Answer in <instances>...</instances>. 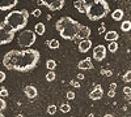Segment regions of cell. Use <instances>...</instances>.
Returning <instances> with one entry per match:
<instances>
[{
    "label": "cell",
    "mask_w": 131,
    "mask_h": 117,
    "mask_svg": "<svg viewBox=\"0 0 131 117\" xmlns=\"http://www.w3.org/2000/svg\"><path fill=\"white\" fill-rule=\"evenodd\" d=\"M104 96V90L101 85H96L94 89L89 92V99L91 100H100Z\"/></svg>",
    "instance_id": "obj_9"
},
{
    "label": "cell",
    "mask_w": 131,
    "mask_h": 117,
    "mask_svg": "<svg viewBox=\"0 0 131 117\" xmlns=\"http://www.w3.org/2000/svg\"><path fill=\"white\" fill-rule=\"evenodd\" d=\"M107 96H109V98H114V96H115V91H114V90H109Z\"/></svg>",
    "instance_id": "obj_35"
},
{
    "label": "cell",
    "mask_w": 131,
    "mask_h": 117,
    "mask_svg": "<svg viewBox=\"0 0 131 117\" xmlns=\"http://www.w3.org/2000/svg\"><path fill=\"white\" fill-rule=\"evenodd\" d=\"M15 35H16V31L12 27H9L4 22L0 25V46L10 43L15 39Z\"/></svg>",
    "instance_id": "obj_6"
},
{
    "label": "cell",
    "mask_w": 131,
    "mask_h": 117,
    "mask_svg": "<svg viewBox=\"0 0 131 117\" xmlns=\"http://www.w3.org/2000/svg\"><path fill=\"white\" fill-rule=\"evenodd\" d=\"M5 78H7V77H5V73H4L3 70H0V82H4Z\"/></svg>",
    "instance_id": "obj_34"
},
{
    "label": "cell",
    "mask_w": 131,
    "mask_h": 117,
    "mask_svg": "<svg viewBox=\"0 0 131 117\" xmlns=\"http://www.w3.org/2000/svg\"><path fill=\"white\" fill-rule=\"evenodd\" d=\"M104 38H105V40H107L109 43H110V42H117V40H118V38H119V35H118L117 31L112 30V31H106Z\"/></svg>",
    "instance_id": "obj_15"
},
{
    "label": "cell",
    "mask_w": 131,
    "mask_h": 117,
    "mask_svg": "<svg viewBox=\"0 0 131 117\" xmlns=\"http://www.w3.org/2000/svg\"><path fill=\"white\" fill-rule=\"evenodd\" d=\"M45 31H46V27H45V25H43L42 22H38V24L34 25V34L43 35V34H45Z\"/></svg>",
    "instance_id": "obj_17"
},
{
    "label": "cell",
    "mask_w": 131,
    "mask_h": 117,
    "mask_svg": "<svg viewBox=\"0 0 131 117\" xmlns=\"http://www.w3.org/2000/svg\"><path fill=\"white\" fill-rule=\"evenodd\" d=\"M109 12H110V7L106 0L85 2V14L91 21H98L101 18H105Z\"/></svg>",
    "instance_id": "obj_3"
},
{
    "label": "cell",
    "mask_w": 131,
    "mask_h": 117,
    "mask_svg": "<svg viewBox=\"0 0 131 117\" xmlns=\"http://www.w3.org/2000/svg\"><path fill=\"white\" fill-rule=\"evenodd\" d=\"M89 37H91V29L88 26L83 25L80 27V30H79L78 35H76V39H79L81 42V40H85V39H89Z\"/></svg>",
    "instance_id": "obj_10"
},
{
    "label": "cell",
    "mask_w": 131,
    "mask_h": 117,
    "mask_svg": "<svg viewBox=\"0 0 131 117\" xmlns=\"http://www.w3.org/2000/svg\"><path fill=\"white\" fill-rule=\"evenodd\" d=\"M123 82H126V83H128V82H131V70H127L126 73H125V76H123Z\"/></svg>",
    "instance_id": "obj_26"
},
{
    "label": "cell",
    "mask_w": 131,
    "mask_h": 117,
    "mask_svg": "<svg viewBox=\"0 0 131 117\" xmlns=\"http://www.w3.org/2000/svg\"><path fill=\"white\" fill-rule=\"evenodd\" d=\"M29 22V12L28 9H21V10H12L9 12L5 18L4 24H7L9 27H12L15 31L24 30L25 26Z\"/></svg>",
    "instance_id": "obj_4"
},
{
    "label": "cell",
    "mask_w": 131,
    "mask_h": 117,
    "mask_svg": "<svg viewBox=\"0 0 131 117\" xmlns=\"http://www.w3.org/2000/svg\"><path fill=\"white\" fill-rule=\"evenodd\" d=\"M121 30L123 33H127V31L131 30V21L126 20V21H122V25H121Z\"/></svg>",
    "instance_id": "obj_19"
},
{
    "label": "cell",
    "mask_w": 131,
    "mask_h": 117,
    "mask_svg": "<svg viewBox=\"0 0 131 117\" xmlns=\"http://www.w3.org/2000/svg\"><path fill=\"white\" fill-rule=\"evenodd\" d=\"M41 14H42L41 9H34V10H33V16H34V17H39Z\"/></svg>",
    "instance_id": "obj_33"
},
{
    "label": "cell",
    "mask_w": 131,
    "mask_h": 117,
    "mask_svg": "<svg viewBox=\"0 0 131 117\" xmlns=\"http://www.w3.org/2000/svg\"><path fill=\"white\" fill-rule=\"evenodd\" d=\"M73 7L78 9L80 13H85V0H76L73 3Z\"/></svg>",
    "instance_id": "obj_18"
},
{
    "label": "cell",
    "mask_w": 131,
    "mask_h": 117,
    "mask_svg": "<svg viewBox=\"0 0 131 117\" xmlns=\"http://www.w3.org/2000/svg\"><path fill=\"white\" fill-rule=\"evenodd\" d=\"M0 117H5V116H3V114H2V116H0Z\"/></svg>",
    "instance_id": "obj_41"
},
{
    "label": "cell",
    "mask_w": 131,
    "mask_h": 117,
    "mask_svg": "<svg viewBox=\"0 0 131 117\" xmlns=\"http://www.w3.org/2000/svg\"><path fill=\"white\" fill-rule=\"evenodd\" d=\"M17 0H0V10H9L17 5Z\"/></svg>",
    "instance_id": "obj_12"
},
{
    "label": "cell",
    "mask_w": 131,
    "mask_h": 117,
    "mask_svg": "<svg viewBox=\"0 0 131 117\" xmlns=\"http://www.w3.org/2000/svg\"><path fill=\"white\" fill-rule=\"evenodd\" d=\"M101 74H102V76H105V77H112L113 72L112 70H106V69H101Z\"/></svg>",
    "instance_id": "obj_28"
},
{
    "label": "cell",
    "mask_w": 131,
    "mask_h": 117,
    "mask_svg": "<svg viewBox=\"0 0 131 117\" xmlns=\"http://www.w3.org/2000/svg\"><path fill=\"white\" fill-rule=\"evenodd\" d=\"M93 44H92V40L91 39H85V40H81L80 43H79V52H81V54H86L89 49H91V47H92Z\"/></svg>",
    "instance_id": "obj_13"
},
{
    "label": "cell",
    "mask_w": 131,
    "mask_h": 117,
    "mask_svg": "<svg viewBox=\"0 0 131 117\" xmlns=\"http://www.w3.org/2000/svg\"><path fill=\"white\" fill-rule=\"evenodd\" d=\"M115 87H117V83H115V82L110 83V90H114V91H115Z\"/></svg>",
    "instance_id": "obj_37"
},
{
    "label": "cell",
    "mask_w": 131,
    "mask_h": 117,
    "mask_svg": "<svg viewBox=\"0 0 131 117\" xmlns=\"http://www.w3.org/2000/svg\"><path fill=\"white\" fill-rule=\"evenodd\" d=\"M24 92H25L28 99H36L37 95H38V90L33 86V85H28V86H25Z\"/></svg>",
    "instance_id": "obj_11"
},
{
    "label": "cell",
    "mask_w": 131,
    "mask_h": 117,
    "mask_svg": "<svg viewBox=\"0 0 131 117\" xmlns=\"http://www.w3.org/2000/svg\"><path fill=\"white\" fill-rule=\"evenodd\" d=\"M57 111H58V108H57V105H54V104H51V105H49V107H47V113L51 114V116L55 114Z\"/></svg>",
    "instance_id": "obj_25"
},
{
    "label": "cell",
    "mask_w": 131,
    "mask_h": 117,
    "mask_svg": "<svg viewBox=\"0 0 131 117\" xmlns=\"http://www.w3.org/2000/svg\"><path fill=\"white\" fill-rule=\"evenodd\" d=\"M60 112H63V113H67V112H70L71 111V105L70 104H67V103H64V104H62L60 105Z\"/></svg>",
    "instance_id": "obj_24"
},
{
    "label": "cell",
    "mask_w": 131,
    "mask_h": 117,
    "mask_svg": "<svg viewBox=\"0 0 131 117\" xmlns=\"http://www.w3.org/2000/svg\"><path fill=\"white\" fill-rule=\"evenodd\" d=\"M107 49L110 51L112 54L117 52V49H118V43H117V42H110V43H109V46H107Z\"/></svg>",
    "instance_id": "obj_22"
},
{
    "label": "cell",
    "mask_w": 131,
    "mask_h": 117,
    "mask_svg": "<svg viewBox=\"0 0 131 117\" xmlns=\"http://www.w3.org/2000/svg\"><path fill=\"white\" fill-rule=\"evenodd\" d=\"M46 68H47L50 72H54V69L57 68V61H55V60H47V61H46Z\"/></svg>",
    "instance_id": "obj_21"
},
{
    "label": "cell",
    "mask_w": 131,
    "mask_h": 117,
    "mask_svg": "<svg viewBox=\"0 0 131 117\" xmlns=\"http://www.w3.org/2000/svg\"><path fill=\"white\" fill-rule=\"evenodd\" d=\"M47 44H49V48H50V49H57V48L60 47V43H59L58 39H51Z\"/></svg>",
    "instance_id": "obj_20"
},
{
    "label": "cell",
    "mask_w": 131,
    "mask_h": 117,
    "mask_svg": "<svg viewBox=\"0 0 131 117\" xmlns=\"http://www.w3.org/2000/svg\"><path fill=\"white\" fill-rule=\"evenodd\" d=\"M76 78L81 81V79H84V76H83V74H80V73H79V74H78V77H76Z\"/></svg>",
    "instance_id": "obj_38"
},
{
    "label": "cell",
    "mask_w": 131,
    "mask_h": 117,
    "mask_svg": "<svg viewBox=\"0 0 131 117\" xmlns=\"http://www.w3.org/2000/svg\"><path fill=\"white\" fill-rule=\"evenodd\" d=\"M70 85H71V86H73V87H76V89H80V82L75 81V79H72V81L70 82Z\"/></svg>",
    "instance_id": "obj_30"
},
{
    "label": "cell",
    "mask_w": 131,
    "mask_h": 117,
    "mask_svg": "<svg viewBox=\"0 0 131 117\" xmlns=\"http://www.w3.org/2000/svg\"><path fill=\"white\" fill-rule=\"evenodd\" d=\"M106 57V47L104 44H98L93 48V59L97 61H102Z\"/></svg>",
    "instance_id": "obj_8"
},
{
    "label": "cell",
    "mask_w": 131,
    "mask_h": 117,
    "mask_svg": "<svg viewBox=\"0 0 131 117\" xmlns=\"http://www.w3.org/2000/svg\"><path fill=\"white\" fill-rule=\"evenodd\" d=\"M72 117H75V116H72Z\"/></svg>",
    "instance_id": "obj_43"
},
{
    "label": "cell",
    "mask_w": 131,
    "mask_h": 117,
    "mask_svg": "<svg viewBox=\"0 0 131 117\" xmlns=\"http://www.w3.org/2000/svg\"><path fill=\"white\" fill-rule=\"evenodd\" d=\"M104 117H114V116H113V114H110V113H107V114H105Z\"/></svg>",
    "instance_id": "obj_39"
},
{
    "label": "cell",
    "mask_w": 131,
    "mask_h": 117,
    "mask_svg": "<svg viewBox=\"0 0 131 117\" xmlns=\"http://www.w3.org/2000/svg\"><path fill=\"white\" fill-rule=\"evenodd\" d=\"M123 16H125V13H123V10H122L121 8H117L114 12L112 13V18H113L114 21H122Z\"/></svg>",
    "instance_id": "obj_16"
},
{
    "label": "cell",
    "mask_w": 131,
    "mask_h": 117,
    "mask_svg": "<svg viewBox=\"0 0 131 117\" xmlns=\"http://www.w3.org/2000/svg\"><path fill=\"white\" fill-rule=\"evenodd\" d=\"M66 96H67V99H70V100H73L75 99V92L73 91H68Z\"/></svg>",
    "instance_id": "obj_32"
},
{
    "label": "cell",
    "mask_w": 131,
    "mask_h": 117,
    "mask_svg": "<svg viewBox=\"0 0 131 117\" xmlns=\"http://www.w3.org/2000/svg\"><path fill=\"white\" fill-rule=\"evenodd\" d=\"M0 116H2V112H0Z\"/></svg>",
    "instance_id": "obj_42"
},
{
    "label": "cell",
    "mask_w": 131,
    "mask_h": 117,
    "mask_svg": "<svg viewBox=\"0 0 131 117\" xmlns=\"http://www.w3.org/2000/svg\"><path fill=\"white\" fill-rule=\"evenodd\" d=\"M98 33H100V34L105 33V26H104V25H101L100 27H98Z\"/></svg>",
    "instance_id": "obj_36"
},
{
    "label": "cell",
    "mask_w": 131,
    "mask_h": 117,
    "mask_svg": "<svg viewBox=\"0 0 131 117\" xmlns=\"http://www.w3.org/2000/svg\"><path fill=\"white\" fill-rule=\"evenodd\" d=\"M7 108V102L3 99V98H0V112H2L3 109Z\"/></svg>",
    "instance_id": "obj_29"
},
{
    "label": "cell",
    "mask_w": 131,
    "mask_h": 117,
    "mask_svg": "<svg viewBox=\"0 0 131 117\" xmlns=\"http://www.w3.org/2000/svg\"><path fill=\"white\" fill-rule=\"evenodd\" d=\"M45 78H46V81H47V82H52L54 79L57 78V74L54 73V72H49V73L46 74V77H45Z\"/></svg>",
    "instance_id": "obj_23"
},
{
    "label": "cell",
    "mask_w": 131,
    "mask_h": 117,
    "mask_svg": "<svg viewBox=\"0 0 131 117\" xmlns=\"http://www.w3.org/2000/svg\"><path fill=\"white\" fill-rule=\"evenodd\" d=\"M81 26L83 25L80 22H78L76 20L71 18L70 16H64V17L59 18L55 22L57 31L66 40H75Z\"/></svg>",
    "instance_id": "obj_2"
},
{
    "label": "cell",
    "mask_w": 131,
    "mask_h": 117,
    "mask_svg": "<svg viewBox=\"0 0 131 117\" xmlns=\"http://www.w3.org/2000/svg\"><path fill=\"white\" fill-rule=\"evenodd\" d=\"M41 55L39 52L34 48H28V49H12L7 52L3 57V65L9 70H16V72H30L33 70L37 64L39 62Z\"/></svg>",
    "instance_id": "obj_1"
},
{
    "label": "cell",
    "mask_w": 131,
    "mask_h": 117,
    "mask_svg": "<svg viewBox=\"0 0 131 117\" xmlns=\"http://www.w3.org/2000/svg\"><path fill=\"white\" fill-rule=\"evenodd\" d=\"M78 68L81 69V70H92L93 69V62H92L91 59H84V60L79 61Z\"/></svg>",
    "instance_id": "obj_14"
},
{
    "label": "cell",
    "mask_w": 131,
    "mask_h": 117,
    "mask_svg": "<svg viewBox=\"0 0 131 117\" xmlns=\"http://www.w3.org/2000/svg\"><path fill=\"white\" fill-rule=\"evenodd\" d=\"M8 95H9V92H8L7 87H0V98H7Z\"/></svg>",
    "instance_id": "obj_27"
},
{
    "label": "cell",
    "mask_w": 131,
    "mask_h": 117,
    "mask_svg": "<svg viewBox=\"0 0 131 117\" xmlns=\"http://www.w3.org/2000/svg\"><path fill=\"white\" fill-rule=\"evenodd\" d=\"M39 4H42V5H45V7H47L50 10H60L63 7H64V4H66V2L64 0H54V2H46V0H39L38 2Z\"/></svg>",
    "instance_id": "obj_7"
},
{
    "label": "cell",
    "mask_w": 131,
    "mask_h": 117,
    "mask_svg": "<svg viewBox=\"0 0 131 117\" xmlns=\"http://www.w3.org/2000/svg\"><path fill=\"white\" fill-rule=\"evenodd\" d=\"M123 92H125V95H127V96L130 98V95H131V87L125 86V87H123Z\"/></svg>",
    "instance_id": "obj_31"
},
{
    "label": "cell",
    "mask_w": 131,
    "mask_h": 117,
    "mask_svg": "<svg viewBox=\"0 0 131 117\" xmlns=\"http://www.w3.org/2000/svg\"><path fill=\"white\" fill-rule=\"evenodd\" d=\"M16 117H24V114H17Z\"/></svg>",
    "instance_id": "obj_40"
},
{
    "label": "cell",
    "mask_w": 131,
    "mask_h": 117,
    "mask_svg": "<svg viewBox=\"0 0 131 117\" xmlns=\"http://www.w3.org/2000/svg\"><path fill=\"white\" fill-rule=\"evenodd\" d=\"M17 42H18V46L20 47H24L25 49H28L29 47H31L36 42V34L33 30H23L20 33L18 38H17Z\"/></svg>",
    "instance_id": "obj_5"
}]
</instances>
